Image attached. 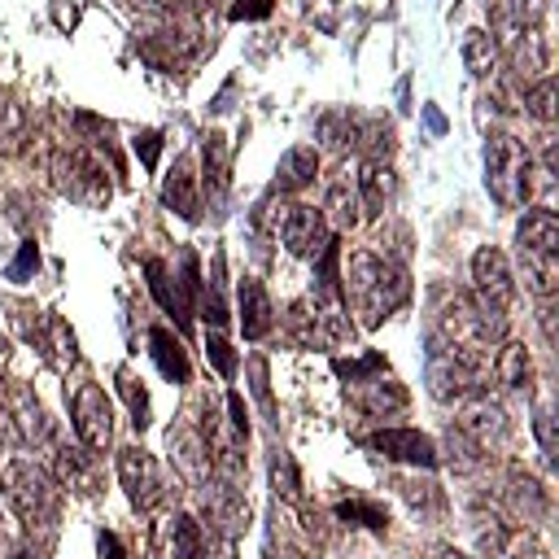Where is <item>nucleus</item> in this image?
Wrapping results in <instances>:
<instances>
[{
    "instance_id": "nucleus-1",
    "label": "nucleus",
    "mask_w": 559,
    "mask_h": 559,
    "mask_svg": "<svg viewBox=\"0 0 559 559\" xmlns=\"http://www.w3.org/2000/svg\"><path fill=\"white\" fill-rule=\"evenodd\" d=\"M411 297V280L402 262H389L376 249H358L345 262V306L362 328H380Z\"/></svg>"
},
{
    "instance_id": "nucleus-2",
    "label": "nucleus",
    "mask_w": 559,
    "mask_h": 559,
    "mask_svg": "<svg viewBox=\"0 0 559 559\" xmlns=\"http://www.w3.org/2000/svg\"><path fill=\"white\" fill-rule=\"evenodd\" d=\"M0 489H4L9 511L22 520V528L31 537L52 542V528L61 520V489H57V480L44 467H35L31 459H13V463L0 467Z\"/></svg>"
},
{
    "instance_id": "nucleus-3",
    "label": "nucleus",
    "mask_w": 559,
    "mask_h": 559,
    "mask_svg": "<svg viewBox=\"0 0 559 559\" xmlns=\"http://www.w3.org/2000/svg\"><path fill=\"white\" fill-rule=\"evenodd\" d=\"M489 376V349H459L441 336H428V393L445 406H459L476 393H485Z\"/></svg>"
},
{
    "instance_id": "nucleus-4",
    "label": "nucleus",
    "mask_w": 559,
    "mask_h": 559,
    "mask_svg": "<svg viewBox=\"0 0 559 559\" xmlns=\"http://www.w3.org/2000/svg\"><path fill=\"white\" fill-rule=\"evenodd\" d=\"M485 188L502 210H520L533 201V153L511 131H493L485 140Z\"/></svg>"
},
{
    "instance_id": "nucleus-5",
    "label": "nucleus",
    "mask_w": 559,
    "mask_h": 559,
    "mask_svg": "<svg viewBox=\"0 0 559 559\" xmlns=\"http://www.w3.org/2000/svg\"><path fill=\"white\" fill-rule=\"evenodd\" d=\"M48 175H52V188L61 197H70V201H79L87 210H100L109 201V175H105V166L87 148H79V144L57 148L52 162H48Z\"/></svg>"
},
{
    "instance_id": "nucleus-6",
    "label": "nucleus",
    "mask_w": 559,
    "mask_h": 559,
    "mask_svg": "<svg viewBox=\"0 0 559 559\" xmlns=\"http://www.w3.org/2000/svg\"><path fill=\"white\" fill-rule=\"evenodd\" d=\"M118 480L127 489V502L135 511H157L166 502V480H162V467L157 459L144 450V445H122L118 450Z\"/></svg>"
},
{
    "instance_id": "nucleus-7",
    "label": "nucleus",
    "mask_w": 559,
    "mask_h": 559,
    "mask_svg": "<svg viewBox=\"0 0 559 559\" xmlns=\"http://www.w3.org/2000/svg\"><path fill=\"white\" fill-rule=\"evenodd\" d=\"M70 419H74V432H79V445H87L92 454L109 450L114 445V406L105 397L100 384H79L74 397H70Z\"/></svg>"
},
{
    "instance_id": "nucleus-8",
    "label": "nucleus",
    "mask_w": 559,
    "mask_h": 559,
    "mask_svg": "<svg viewBox=\"0 0 559 559\" xmlns=\"http://www.w3.org/2000/svg\"><path fill=\"white\" fill-rule=\"evenodd\" d=\"M197 520L205 528H218L227 537H240L249 528V498L240 493V485H227V480H201V493H197Z\"/></svg>"
},
{
    "instance_id": "nucleus-9",
    "label": "nucleus",
    "mask_w": 559,
    "mask_h": 559,
    "mask_svg": "<svg viewBox=\"0 0 559 559\" xmlns=\"http://www.w3.org/2000/svg\"><path fill=\"white\" fill-rule=\"evenodd\" d=\"M0 411H4V424H9L13 445L35 450V445H44L52 437V419H48V411L39 406V397L26 384H13L9 393H0Z\"/></svg>"
},
{
    "instance_id": "nucleus-10",
    "label": "nucleus",
    "mask_w": 559,
    "mask_h": 559,
    "mask_svg": "<svg viewBox=\"0 0 559 559\" xmlns=\"http://www.w3.org/2000/svg\"><path fill=\"white\" fill-rule=\"evenodd\" d=\"M454 428H459L467 441H476L485 454L498 450V445H507V437H511V419H507L502 402H493L489 393H476V397L459 402Z\"/></svg>"
},
{
    "instance_id": "nucleus-11",
    "label": "nucleus",
    "mask_w": 559,
    "mask_h": 559,
    "mask_svg": "<svg viewBox=\"0 0 559 559\" xmlns=\"http://www.w3.org/2000/svg\"><path fill=\"white\" fill-rule=\"evenodd\" d=\"M493 44H498V57H502L520 79H546V70H550V48H546V35H542L537 26H498Z\"/></svg>"
},
{
    "instance_id": "nucleus-12",
    "label": "nucleus",
    "mask_w": 559,
    "mask_h": 559,
    "mask_svg": "<svg viewBox=\"0 0 559 559\" xmlns=\"http://www.w3.org/2000/svg\"><path fill=\"white\" fill-rule=\"evenodd\" d=\"M472 288H476V301L493 306V310H507L515 301V275H511V262L502 249L480 245L472 253Z\"/></svg>"
},
{
    "instance_id": "nucleus-13",
    "label": "nucleus",
    "mask_w": 559,
    "mask_h": 559,
    "mask_svg": "<svg viewBox=\"0 0 559 559\" xmlns=\"http://www.w3.org/2000/svg\"><path fill=\"white\" fill-rule=\"evenodd\" d=\"M275 240H284V249H288L293 258H314L332 236H328V218H323V210L301 205V201H288Z\"/></svg>"
},
{
    "instance_id": "nucleus-14",
    "label": "nucleus",
    "mask_w": 559,
    "mask_h": 559,
    "mask_svg": "<svg viewBox=\"0 0 559 559\" xmlns=\"http://www.w3.org/2000/svg\"><path fill=\"white\" fill-rule=\"evenodd\" d=\"M367 450L393 459V463H411V467H437L441 463V450L432 437H424L419 428H380L371 437H362Z\"/></svg>"
},
{
    "instance_id": "nucleus-15",
    "label": "nucleus",
    "mask_w": 559,
    "mask_h": 559,
    "mask_svg": "<svg viewBox=\"0 0 559 559\" xmlns=\"http://www.w3.org/2000/svg\"><path fill=\"white\" fill-rule=\"evenodd\" d=\"M48 476L57 480V489L79 493V498H92L100 489V463H96V454L87 445H57Z\"/></svg>"
},
{
    "instance_id": "nucleus-16",
    "label": "nucleus",
    "mask_w": 559,
    "mask_h": 559,
    "mask_svg": "<svg viewBox=\"0 0 559 559\" xmlns=\"http://www.w3.org/2000/svg\"><path fill=\"white\" fill-rule=\"evenodd\" d=\"M166 445H170V463H175L192 485L210 480V450H205V437H201V428H197L192 415H183L179 424H170Z\"/></svg>"
},
{
    "instance_id": "nucleus-17",
    "label": "nucleus",
    "mask_w": 559,
    "mask_h": 559,
    "mask_svg": "<svg viewBox=\"0 0 559 559\" xmlns=\"http://www.w3.org/2000/svg\"><path fill=\"white\" fill-rule=\"evenodd\" d=\"M502 511L528 528V524H537V520L550 515V493L542 489L537 476L511 467V472H507V485H502Z\"/></svg>"
},
{
    "instance_id": "nucleus-18",
    "label": "nucleus",
    "mask_w": 559,
    "mask_h": 559,
    "mask_svg": "<svg viewBox=\"0 0 559 559\" xmlns=\"http://www.w3.org/2000/svg\"><path fill=\"white\" fill-rule=\"evenodd\" d=\"M26 341L44 354V362H48L52 371H66L70 362H79L74 332H70V323H66L61 314H52V310H44V314H39V323L31 328V336H26Z\"/></svg>"
},
{
    "instance_id": "nucleus-19",
    "label": "nucleus",
    "mask_w": 559,
    "mask_h": 559,
    "mask_svg": "<svg viewBox=\"0 0 559 559\" xmlns=\"http://www.w3.org/2000/svg\"><path fill=\"white\" fill-rule=\"evenodd\" d=\"M349 389V402L362 411V415H376V419H384V415H397V411H406V402H411V393L393 380V376H367V380H354V384H345Z\"/></svg>"
},
{
    "instance_id": "nucleus-20",
    "label": "nucleus",
    "mask_w": 559,
    "mask_h": 559,
    "mask_svg": "<svg viewBox=\"0 0 559 559\" xmlns=\"http://www.w3.org/2000/svg\"><path fill=\"white\" fill-rule=\"evenodd\" d=\"M354 192H358V205H362V218H380L397 192V179L389 170V162H371L362 157L358 162V175H354Z\"/></svg>"
},
{
    "instance_id": "nucleus-21",
    "label": "nucleus",
    "mask_w": 559,
    "mask_h": 559,
    "mask_svg": "<svg viewBox=\"0 0 559 559\" xmlns=\"http://www.w3.org/2000/svg\"><path fill=\"white\" fill-rule=\"evenodd\" d=\"M205 546V524L192 511H175L162 528H157V550L162 559H201Z\"/></svg>"
},
{
    "instance_id": "nucleus-22",
    "label": "nucleus",
    "mask_w": 559,
    "mask_h": 559,
    "mask_svg": "<svg viewBox=\"0 0 559 559\" xmlns=\"http://www.w3.org/2000/svg\"><path fill=\"white\" fill-rule=\"evenodd\" d=\"M236 301H240V332H245V341H262L271 332V323H275V306H271L266 288L245 275L240 288H236Z\"/></svg>"
},
{
    "instance_id": "nucleus-23",
    "label": "nucleus",
    "mask_w": 559,
    "mask_h": 559,
    "mask_svg": "<svg viewBox=\"0 0 559 559\" xmlns=\"http://www.w3.org/2000/svg\"><path fill=\"white\" fill-rule=\"evenodd\" d=\"M515 249L520 253H559V218L555 210H524L520 227H515Z\"/></svg>"
},
{
    "instance_id": "nucleus-24",
    "label": "nucleus",
    "mask_w": 559,
    "mask_h": 559,
    "mask_svg": "<svg viewBox=\"0 0 559 559\" xmlns=\"http://www.w3.org/2000/svg\"><path fill=\"white\" fill-rule=\"evenodd\" d=\"M201 179L214 201H223L231 188V148H227V135H218V131H210L201 144Z\"/></svg>"
},
{
    "instance_id": "nucleus-25",
    "label": "nucleus",
    "mask_w": 559,
    "mask_h": 559,
    "mask_svg": "<svg viewBox=\"0 0 559 559\" xmlns=\"http://www.w3.org/2000/svg\"><path fill=\"white\" fill-rule=\"evenodd\" d=\"M148 354L157 362V371L175 384H188L192 380V362L183 354V341L170 332V328H148Z\"/></svg>"
},
{
    "instance_id": "nucleus-26",
    "label": "nucleus",
    "mask_w": 559,
    "mask_h": 559,
    "mask_svg": "<svg viewBox=\"0 0 559 559\" xmlns=\"http://www.w3.org/2000/svg\"><path fill=\"white\" fill-rule=\"evenodd\" d=\"M489 376L502 384V389H511V393H528L533 389V358H528V349L520 345V341H502V349L493 354V362H489Z\"/></svg>"
},
{
    "instance_id": "nucleus-27",
    "label": "nucleus",
    "mask_w": 559,
    "mask_h": 559,
    "mask_svg": "<svg viewBox=\"0 0 559 559\" xmlns=\"http://www.w3.org/2000/svg\"><path fill=\"white\" fill-rule=\"evenodd\" d=\"M323 218H328L336 231H349V227L362 223V205H358V192H354V179H349V175H336V179L328 183Z\"/></svg>"
},
{
    "instance_id": "nucleus-28",
    "label": "nucleus",
    "mask_w": 559,
    "mask_h": 559,
    "mask_svg": "<svg viewBox=\"0 0 559 559\" xmlns=\"http://www.w3.org/2000/svg\"><path fill=\"white\" fill-rule=\"evenodd\" d=\"M144 275H148V288H153L157 306H162L170 319L188 323V310H192V301L183 297V288H179V280L170 275V266H166L162 258H148V262H144Z\"/></svg>"
},
{
    "instance_id": "nucleus-29",
    "label": "nucleus",
    "mask_w": 559,
    "mask_h": 559,
    "mask_svg": "<svg viewBox=\"0 0 559 559\" xmlns=\"http://www.w3.org/2000/svg\"><path fill=\"white\" fill-rule=\"evenodd\" d=\"M314 175H319V153L306 148V144H297L275 166V192H301L306 183H314Z\"/></svg>"
},
{
    "instance_id": "nucleus-30",
    "label": "nucleus",
    "mask_w": 559,
    "mask_h": 559,
    "mask_svg": "<svg viewBox=\"0 0 559 559\" xmlns=\"http://www.w3.org/2000/svg\"><path fill=\"white\" fill-rule=\"evenodd\" d=\"M463 66L472 70V79H498L502 57H498V44L489 31H480V26L463 31Z\"/></svg>"
},
{
    "instance_id": "nucleus-31",
    "label": "nucleus",
    "mask_w": 559,
    "mask_h": 559,
    "mask_svg": "<svg viewBox=\"0 0 559 559\" xmlns=\"http://www.w3.org/2000/svg\"><path fill=\"white\" fill-rule=\"evenodd\" d=\"M162 201L179 214V218H197L201 214V197H197V179H192V166L179 157L175 162V170L166 175V183H162Z\"/></svg>"
},
{
    "instance_id": "nucleus-32",
    "label": "nucleus",
    "mask_w": 559,
    "mask_h": 559,
    "mask_svg": "<svg viewBox=\"0 0 559 559\" xmlns=\"http://www.w3.org/2000/svg\"><path fill=\"white\" fill-rule=\"evenodd\" d=\"M114 380H118V393H122V402H127V411H131V424H135V432H144V428L153 424V411H148V389H144V380H140L131 367H118V371H114Z\"/></svg>"
},
{
    "instance_id": "nucleus-33",
    "label": "nucleus",
    "mask_w": 559,
    "mask_h": 559,
    "mask_svg": "<svg viewBox=\"0 0 559 559\" xmlns=\"http://www.w3.org/2000/svg\"><path fill=\"white\" fill-rule=\"evenodd\" d=\"M332 515L341 524H358V528H371V533H384L389 528V511L380 502H371V498H345V502H336Z\"/></svg>"
},
{
    "instance_id": "nucleus-34",
    "label": "nucleus",
    "mask_w": 559,
    "mask_h": 559,
    "mask_svg": "<svg viewBox=\"0 0 559 559\" xmlns=\"http://www.w3.org/2000/svg\"><path fill=\"white\" fill-rule=\"evenodd\" d=\"M498 17V26H542L546 0H485Z\"/></svg>"
},
{
    "instance_id": "nucleus-35",
    "label": "nucleus",
    "mask_w": 559,
    "mask_h": 559,
    "mask_svg": "<svg viewBox=\"0 0 559 559\" xmlns=\"http://www.w3.org/2000/svg\"><path fill=\"white\" fill-rule=\"evenodd\" d=\"M271 485H275V493H280L284 502L301 507V472H297V463H293L288 450H275V454H271Z\"/></svg>"
},
{
    "instance_id": "nucleus-36",
    "label": "nucleus",
    "mask_w": 559,
    "mask_h": 559,
    "mask_svg": "<svg viewBox=\"0 0 559 559\" xmlns=\"http://www.w3.org/2000/svg\"><path fill=\"white\" fill-rule=\"evenodd\" d=\"M354 135H358V118L349 109H328L319 118V140L328 148H345V144H354Z\"/></svg>"
},
{
    "instance_id": "nucleus-37",
    "label": "nucleus",
    "mask_w": 559,
    "mask_h": 559,
    "mask_svg": "<svg viewBox=\"0 0 559 559\" xmlns=\"http://www.w3.org/2000/svg\"><path fill=\"white\" fill-rule=\"evenodd\" d=\"M445 459H450L459 472H476V467H485V463H489V454H485L476 441H467L454 424H450V432H445Z\"/></svg>"
},
{
    "instance_id": "nucleus-38",
    "label": "nucleus",
    "mask_w": 559,
    "mask_h": 559,
    "mask_svg": "<svg viewBox=\"0 0 559 559\" xmlns=\"http://www.w3.org/2000/svg\"><path fill=\"white\" fill-rule=\"evenodd\" d=\"M332 371H336L345 384H354V380H367V376L389 371V362H384L380 349H367V354H358V358H332Z\"/></svg>"
},
{
    "instance_id": "nucleus-39",
    "label": "nucleus",
    "mask_w": 559,
    "mask_h": 559,
    "mask_svg": "<svg viewBox=\"0 0 559 559\" xmlns=\"http://www.w3.org/2000/svg\"><path fill=\"white\" fill-rule=\"evenodd\" d=\"M524 109L542 122V127H550L555 118H559V105H555V79L546 74V79H537L528 92H524Z\"/></svg>"
},
{
    "instance_id": "nucleus-40",
    "label": "nucleus",
    "mask_w": 559,
    "mask_h": 559,
    "mask_svg": "<svg viewBox=\"0 0 559 559\" xmlns=\"http://www.w3.org/2000/svg\"><path fill=\"white\" fill-rule=\"evenodd\" d=\"M249 389H253V397H258L262 415H266V419H275V402H271V380H266V358H262V354H253V358H249ZM275 424H280V419H275Z\"/></svg>"
},
{
    "instance_id": "nucleus-41",
    "label": "nucleus",
    "mask_w": 559,
    "mask_h": 559,
    "mask_svg": "<svg viewBox=\"0 0 559 559\" xmlns=\"http://www.w3.org/2000/svg\"><path fill=\"white\" fill-rule=\"evenodd\" d=\"M205 358L214 362V371H218L223 380H231V376H236V354H231V345H227L218 332H210V336H205Z\"/></svg>"
},
{
    "instance_id": "nucleus-42",
    "label": "nucleus",
    "mask_w": 559,
    "mask_h": 559,
    "mask_svg": "<svg viewBox=\"0 0 559 559\" xmlns=\"http://www.w3.org/2000/svg\"><path fill=\"white\" fill-rule=\"evenodd\" d=\"M397 489L411 507H441V489L432 480H397Z\"/></svg>"
},
{
    "instance_id": "nucleus-43",
    "label": "nucleus",
    "mask_w": 559,
    "mask_h": 559,
    "mask_svg": "<svg viewBox=\"0 0 559 559\" xmlns=\"http://www.w3.org/2000/svg\"><path fill=\"white\" fill-rule=\"evenodd\" d=\"M533 432H537V441H542V454L555 459V415H550V406H537V411H533Z\"/></svg>"
},
{
    "instance_id": "nucleus-44",
    "label": "nucleus",
    "mask_w": 559,
    "mask_h": 559,
    "mask_svg": "<svg viewBox=\"0 0 559 559\" xmlns=\"http://www.w3.org/2000/svg\"><path fill=\"white\" fill-rule=\"evenodd\" d=\"M35 266H39V249H35V240H22L17 258L9 262V280H17V284H22V280H26Z\"/></svg>"
},
{
    "instance_id": "nucleus-45",
    "label": "nucleus",
    "mask_w": 559,
    "mask_h": 559,
    "mask_svg": "<svg viewBox=\"0 0 559 559\" xmlns=\"http://www.w3.org/2000/svg\"><path fill=\"white\" fill-rule=\"evenodd\" d=\"M52 555V542H44V537H22L17 546H9V559H48Z\"/></svg>"
},
{
    "instance_id": "nucleus-46",
    "label": "nucleus",
    "mask_w": 559,
    "mask_h": 559,
    "mask_svg": "<svg viewBox=\"0 0 559 559\" xmlns=\"http://www.w3.org/2000/svg\"><path fill=\"white\" fill-rule=\"evenodd\" d=\"M157 153H162V135H157V131H140V135H135V157L144 162V170L157 166Z\"/></svg>"
},
{
    "instance_id": "nucleus-47",
    "label": "nucleus",
    "mask_w": 559,
    "mask_h": 559,
    "mask_svg": "<svg viewBox=\"0 0 559 559\" xmlns=\"http://www.w3.org/2000/svg\"><path fill=\"white\" fill-rule=\"evenodd\" d=\"M271 13V0H236L231 4V22H245V17H266Z\"/></svg>"
},
{
    "instance_id": "nucleus-48",
    "label": "nucleus",
    "mask_w": 559,
    "mask_h": 559,
    "mask_svg": "<svg viewBox=\"0 0 559 559\" xmlns=\"http://www.w3.org/2000/svg\"><path fill=\"white\" fill-rule=\"evenodd\" d=\"M96 546H100V559H127V550H122V542H118V533H109V528H100V537H96Z\"/></svg>"
},
{
    "instance_id": "nucleus-49",
    "label": "nucleus",
    "mask_w": 559,
    "mask_h": 559,
    "mask_svg": "<svg viewBox=\"0 0 559 559\" xmlns=\"http://www.w3.org/2000/svg\"><path fill=\"white\" fill-rule=\"evenodd\" d=\"M271 559H314V555L301 550V546H293V542H280V550H271Z\"/></svg>"
},
{
    "instance_id": "nucleus-50",
    "label": "nucleus",
    "mask_w": 559,
    "mask_h": 559,
    "mask_svg": "<svg viewBox=\"0 0 559 559\" xmlns=\"http://www.w3.org/2000/svg\"><path fill=\"white\" fill-rule=\"evenodd\" d=\"M424 122H428V127H432L437 135L445 131V118H441V109H437V105H424Z\"/></svg>"
},
{
    "instance_id": "nucleus-51",
    "label": "nucleus",
    "mask_w": 559,
    "mask_h": 559,
    "mask_svg": "<svg viewBox=\"0 0 559 559\" xmlns=\"http://www.w3.org/2000/svg\"><path fill=\"white\" fill-rule=\"evenodd\" d=\"M428 559H467L463 550H454V546H432L428 550Z\"/></svg>"
},
{
    "instance_id": "nucleus-52",
    "label": "nucleus",
    "mask_w": 559,
    "mask_h": 559,
    "mask_svg": "<svg viewBox=\"0 0 559 559\" xmlns=\"http://www.w3.org/2000/svg\"><path fill=\"white\" fill-rule=\"evenodd\" d=\"M205 4H214V0H205Z\"/></svg>"
},
{
    "instance_id": "nucleus-53",
    "label": "nucleus",
    "mask_w": 559,
    "mask_h": 559,
    "mask_svg": "<svg viewBox=\"0 0 559 559\" xmlns=\"http://www.w3.org/2000/svg\"><path fill=\"white\" fill-rule=\"evenodd\" d=\"M0 546H4V537H0Z\"/></svg>"
},
{
    "instance_id": "nucleus-54",
    "label": "nucleus",
    "mask_w": 559,
    "mask_h": 559,
    "mask_svg": "<svg viewBox=\"0 0 559 559\" xmlns=\"http://www.w3.org/2000/svg\"><path fill=\"white\" fill-rule=\"evenodd\" d=\"M0 393H4V389H0Z\"/></svg>"
}]
</instances>
